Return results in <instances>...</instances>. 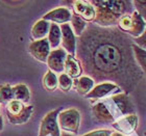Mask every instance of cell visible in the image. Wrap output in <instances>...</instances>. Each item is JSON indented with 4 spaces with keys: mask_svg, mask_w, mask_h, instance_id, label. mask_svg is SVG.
<instances>
[{
    "mask_svg": "<svg viewBox=\"0 0 146 136\" xmlns=\"http://www.w3.org/2000/svg\"><path fill=\"white\" fill-rule=\"evenodd\" d=\"M131 44L133 37L117 27L88 23L84 34L76 37L75 58L95 84L110 82L128 95L144 77L136 62Z\"/></svg>",
    "mask_w": 146,
    "mask_h": 136,
    "instance_id": "cell-1",
    "label": "cell"
},
{
    "mask_svg": "<svg viewBox=\"0 0 146 136\" xmlns=\"http://www.w3.org/2000/svg\"><path fill=\"white\" fill-rule=\"evenodd\" d=\"M90 2L95 7V18L92 23L100 27H116L122 16L135 11L133 1L100 0Z\"/></svg>",
    "mask_w": 146,
    "mask_h": 136,
    "instance_id": "cell-2",
    "label": "cell"
},
{
    "mask_svg": "<svg viewBox=\"0 0 146 136\" xmlns=\"http://www.w3.org/2000/svg\"><path fill=\"white\" fill-rule=\"evenodd\" d=\"M104 103L107 105L108 109L112 113L116 121H117V118H120L124 115L135 113L134 104L131 101L129 97L124 93L113 95L112 97L104 100Z\"/></svg>",
    "mask_w": 146,
    "mask_h": 136,
    "instance_id": "cell-3",
    "label": "cell"
},
{
    "mask_svg": "<svg viewBox=\"0 0 146 136\" xmlns=\"http://www.w3.org/2000/svg\"><path fill=\"white\" fill-rule=\"evenodd\" d=\"M117 28L133 39H137L145 30L146 21L134 11L131 14H126L119 19Z\"/></svg>",
    "mask_w": 146,
    "mask_h": 136,
    "instance_id": "cell-4",
    "label": "cell"
},
{
    "mask_svg": "<svg viewBox=\"0 0 146 136\" xmlns=\"http://www.w3.org/2000/svg\"><path fill=\"white\" fill-rule=\"evenodd\" d=\"M35 111L33 105H26L17 100H13L6 104L5 113L9 122L13 125H22L31 118Z\"/></svg>",
    "mask_w": 146,
    "mask_h": 136,
    "instance_id": "cell-5",
    "label": "cell"
},
{
    "mask_svg": "<svg viewBox=\"0 0 146 136\" xmlns=\"http://www.w3.org/2000/svg\"><path fill=\"white\" fill-rule=\"evenodd\" d=\"M58 123L60 129L75 135L80 126V113L77 109L70 108L63 110L58 113Z\"/></svg>",
    "mask_w": 146,
    "mask_h": 136,
    "instance_id": "cell-6",
    "label": "cell"
},
{
    "mask_svg": "<svg viewBox=\"0 0 146 136\" xmlns=\"http://www.w3.org/2000/svg\"><path fill=\"white\" fill-rule=\"evenodd\" d=\"M61 109H54L48 112L43 118L40 125L39 135L38 136H61V130L58 127V116Z\"/></svg>",
    "mask_w": 146,
    "mask_h": 136,
    "instance_id": "cell-7",
    "label": "cell"
},
{
    "mask_svg": "<svg viewBox=\"0 0 146 136\" xmlns=\"http://www.w3.org/2000/svg\"><path fill=\"white\" fill-rule=\"evenodd\" d=\"M67 52L63 48H58L54 50H51L49 53V56L47 58V66L49 68V71L56 74H63L64 73L65 60L67 57Z\"/></svg>",
    "mask_w": 146,
    "mask_h": 136,
    "instance_id": "cell-8",
    "label": "cell"
},
{
    "mask_svg": "<svg viewBox=\"0 0 146 136\" xmlns=\"http://www.w3.org/2000/svg\"><path fill=\"white\" fill-rule=\"evenodd\" d=\"M62 32V39L61 45L62 48L67 52V54L75 56L76 52V36L73 32L69 23L62 24L60 26Z\"/></svg>",
    "mask_w": 146,
    "mask_h": 136,
    "instance_id": "cell-9",
    "label": "cell"
},
{
    "mask_svg": "<svg viewBox=\"0 0 146 136\" xmlns=\"http://www.w3.org/2000/svg\"><path fill=\"white\" fill-rule=\"evenodd\" d=\"M138 122H139L138 115L134 113V114L124 115V116L118 118L114 124H112V126L119 133L127 135V134H131L137 130Z\"/></svg>",
    "mask_w": 146,
    "mask_h": 136,
    "instance_id": "cell-10",
    "label": "cell"
},
{
    "mask_svg": "<svg viewBox=\"0 0 146 136\" xmlns=\"http://www.w3.org/2000/svg\"><path fill=\"white\" fill-rule=\"evenodd\" d=\"M113 93L119 94V93H122V91L117 85L113 84V83L104 82V83H99V84L95 85L93 89L86 96V98L92 101V102H94V101H97L99 99L106 98L107 96L113 94Z\"/></svg>",
    "mask_w": 146,
    "mask_h": 136,
    "instance_id": "cell-11",
    "label": "cell"
},
{
    "mask_svg": "<svg viewBox=\"0 0 146 136\" xmlns=\"http://www.w3.org/2000/svg\"><path fill=\"white\" fill-rule=\"evenodd\" d=\"M28 51L36 60L41 62H47V58L51 51L47 37L39 41H33L28 46Z\"/></svg>",
    "mask_w": 146,
    "mask_h": 136,
    "instance_id": "cell-12",
    "label": "cell"
},
{
    "mask_svg": "<svg viewBox=\"0 0 146 136\" xmlns=\"http://www.w3.org/2000/svg\"><path fill=\"white\" fill-rule=\"evenodd\" d=\"M73 14L88 22H93L95 18V7L91 4L90 1H82V0H75L71 1Z\"/></svg>",
    "mask_w": 146,
    "mask_h": 136,
    "instance_id": "cell-13",
    "label": "cell"
},
{
    "mask_svg": "<svg viewBox=\"0 0 146 136\" xmlns=\"http://www.w3.org/2000/svg\"><path fill=\"white\" fill-rule=\"evenodd\" d=\"M72 17V12L68 7H56V9H52L50 12L43 16V20L48 22H52L54 24H66L69 23Z\"/></svg>",
    "mask_w": 146,
    "mask_h": 136,
    "instance_id": "cell-14",
    "label": "cell"
},
{
    "mask_svg": "<svg viewBox=\"0 0 146 136\" xmlns=\"http://www.w3.org/2000/svg\"><path fill=\"white\" fill-rule=\"evenodd\" d=\"M92 112H93L94 118L101 124L112 125L116 122V120L114 118L112 113L110 112V110L108 109L107 105L104 103V101L94 104L92 107Z\"/></svg>",
    "mask_w": 146,
    "mask_h": 136,
    "instance_id": "cell-15",
    "label": "cell"
},
{
    "mask_svg": "<svg viewBox=\"0 0 146 136\" xmlns=\"http://www.w3.org/2000/svg\"><path fill=\"white\" fill-rule=\"evenodd\" d=\"M64 73L69 76L71 79H77L82 76V66L79 64V61L75 58V56H72V55L69 54L67 55L66 60H65Z\"/></svg>",
    "mask_w": 146,
    "mask_h": 136,
    "instance_id": "cell-16",
    "label": "cell"
},
{
    "mask_svg": "<svg viewBox=\"0 0 146 136\" xmlns=\"http://www.w3.org/2000/svg\"><path fill=\"white\" fill-rule=\"evenodd\" d=\"M95 86V82L88 76H80L73 80V87L76 93L82 96H87Z\"/></svg>",
    "mask_w": 146,
    "mask_h": 136,
    "instance_id": "cell-17",
    "label": "cell"
},
{
    "mask_svg": "<svg viewBox=\"0 0 146 136\" xmlns=\"http://www.w3.org/2000/svg\"><path fill=\"white\" fill-rule=\"evenodd\" d=\"M50 22L45 21V20H39L34 24V26L31 27V39L34 41H39V39H46L48 35L49 29H50Z\"/></svg>",
    "mask_w": 146,
    "mask_h": 136,
    "instance_id": "cell-18",
    "label": "cell"
},
{
    "mask_svg": "<svg viewBox=\"0 0 146 136\" xmlns=\"http://www.w3.org/2000/svg\"><path fill=\"white\" fill-rule=\"evenodd\" d=\"M61 39H62V32L60 25L51 23L50 24V29H49L48 35H47V41L49 43L50 49L54 50L58 49V46L61 45Z\"/></svg>",
    "mask_w": 146,
    "mask_h": 136,
    "instance_id": "cell-19",
    "label": "cell"
},
{
    "mask_svg": "<svg viewBox=\"0 0 146 136\" xmlns=\"http://www.w3.org/2000/svg\"><path fill=\"white\" fill-rule=\"evenodd\" d=\"M13 94L14 100L20 101L24 104H27L31 101V91L25 84H17L13 86Z\"/></svg>",
    "mask_w": 146,
    "mask_h": 136,
    "instance_id": "cell-20",
    "label": "cell"
},
{
    "mask_svg": "<svg viewBox=\"0 0 146 136\" xmlns=\"http://www.w3.org/2000/svg\"><path fill=\"white\" fill-rule=\"evenodd\" d=\"M131 49L134 52V56L138 67L140 68L144 77H146V50L138 47L137 45H135L134 43L131 44Z\"/></svg>",
    "mask_w": 146,
    "mask_h": 136,
    "instance_id": "cell-21",
    "label": "cell"
},
{
    "mask_svg": "<svg viewBox=\"0 0 146 136\" xmlns=\"http://www.w3.org/2000/svg\"><path fill=\"white\" fill-rule=\"evenodd\" d=\"M70 26L72 28L73 32L75 34L76 37H79V36L82 35L84 34V31L86 30V28L88 26V23L85 21V20H82L80 17H78L77 15L75 14H73L72 12V17H71V20H70Z\"/></svg>",
    "mask_w": 146,
    "mask_h": 136,
    "instance_id": "cell-22",
    "label": "cell"
},
{
    "mask_svg": "<svg viewBox=\"0 0 146 136\" xmlns=\"http://www.w3.org/2000/svg\"><path fill=\"white\" fill-rule=\"evenodd\" d=\"M43 87L47 91H54L58 88V76L51 71H47L43 77Z\"/></svg>",
    "mask_w": 146,
    "mask_h": 136,
    "instance_id": "cell-23",
    "label": "cell"
},
{
    "mask_svg": "<svg viewBox=\"0 0 146 136\" xmlns=\"http://www.w3.org/2000/svg\"><path fill=\"white\" fill-rule=\"evenodd\" d=\"M13 100H14L13 86H11L9 83H3L0 85V104L6 105Z\"/></svg>",
    "mask_w": 146,
    "mask_h": 136,
    "instance_id": "cell-24",
    "label": "cell"
},
{
    "mask_svg": "<svg viewBox=\"0 0 146 136\" xmlns=\"http://www.w3.org/2000/svg\"><path fill=\"white\" fill-rule=\"evenodd\" d=\"M58 86L62 91L68 93L73 86V79H71L65 73L60 74L58 77Z\"/></svg>",
    "mask_w": 146,
    "mask_h": 136,
    "instance_id": "cell-25",
    "label": "cell"
},
{
    "mask_svg": "<svg viewBox=\"0 0 146 136\" xmlns=\"http://www.w3.org/2000/svg\"><path fill=\"white\" fill-rule=\"evenodd\" d=\"M135 11L146 21V1H133Z\"/></svg>",
    "mask_w": 146,
    "mask_h": 136,
    "instance_id": "cell-26",
    "label": "cell"
},
{
    "mask_svg": "<svg viewBox=\"0 0 146 136\" xmlns=\"http://www.w3.org/2000/svg\"><path fill=\"white\" fill-rule=\"evenodd\" d=\"M133 43H134L135 45H137L138 47H140V48L146 50V28H145V30H144L143 34H141L139 37H137V39H133Z\"/></svg>",
    "mask_w": 146,
    "mask_h": 136,
    "instance_id": "cell-27",
    "label": "cell"
},
{
    "mask_svg": "<svg viewBox=\"0 0 146 136\" xmlns=\"http://www.w3.org/2000/svg\"><path fill=\"white\" fill-rule=\"evenodd\" d=\"M113 131L111 130H107V129H101V130H95V131H91L89 133L85 134L82 136H111Z\"/></svg>",
    "mask_w": 146,
    "mask_h": 136,
    "instance_id": "cell-28",
    "label": "cell"
},
{
    "mask_svg": "<svg viewBox=\"0 0 146 136\" xmlns=\"http://www.w3.org/2000/svg\"><path fill=\"white\" fill-rule=\"evenodd\" d=\"M2 129H3V118H2V116L0 115V132L2 131Z\"/></svg>",
    "mask_w": 146,
    "mask_h": 136,
    "instance_id": "cell-29",
    "label": "cell"
},
{
    "mask_svg": "<svg viewBox=\"0 0 146 136\" xmlns=\"http://www.w3.org/2000/svg\"><path fill=\"white\" fill-rule=\"evenodd\" d=\"M61 136H75V135L71 133H68V132H61Z\"/></svg>",
    "mask_w": 146,
    "mask_h": 136,
    "instance_id": "cell-30",
    "label": "cell"
},
{
    "mask_svg": "<svg viewBox=\"0 0 146 136\" xmlns=\"http://www.w3.org/2000/svg\"><path fill=\"white\" fill-rule=\"evenodd\" d=\"M111 136H125V135H123V134H121V133H119V132H112Z\"/></svg>",
    "mask_w": 146,
    "mask_h": 136,
    "instance_id": "cell-31",
    "label": "cell"
},
{
    "mask_svg": "<svg viewBox=\"0 0 146 136\" xmlns=\"http://www.w3.org/2000/svg\"><path fill=\"white\" fill-rule=\"evenodd\" d=\"M145 136H146V132H145Z\"/></svg>",
    "mask_w": 146,
    "mask_h": 136,
    "instance_id": "cell-32",
    "label": "cell"
}]
</instances>
